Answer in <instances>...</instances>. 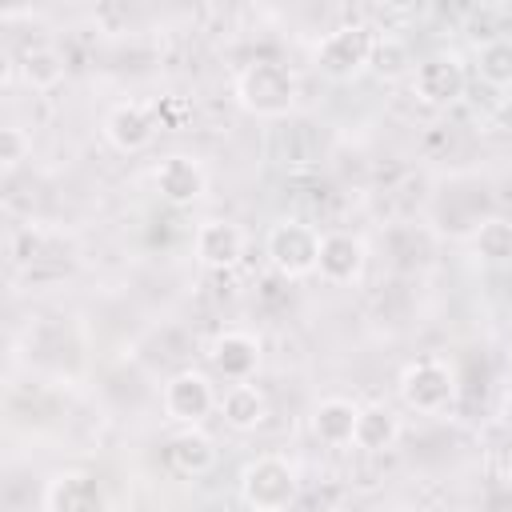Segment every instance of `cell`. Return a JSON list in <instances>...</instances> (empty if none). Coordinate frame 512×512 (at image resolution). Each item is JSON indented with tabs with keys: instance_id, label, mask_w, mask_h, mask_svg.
Segmentation results:
<instances>
[{
	"instance_id": "9c48e42d",
	"label": "cell",
	"mask_w": 512,
	"mask_h": 512,
	"mask_svg": "<svg viewBox=\"0 0 512 512\" xmlns=\"http://www.w3.org/2000/svg\"><path fill=\"white\" fill-rule=\"evenodd\" d=\"M204 184H208V176H204L200 160H192V156H164L156 164V192L168 204H176V208L200 200L204 196Z\"/></svg>"
},
{
	"instance_id": "5b68a950",
	"label": "cell",
	"mask_w": 512,
	"mask_h": 512,
	"mask_svg": "<svg viewBox=\"0 0 512 512\" xmlns=\"http://www.w3.org/2000/svg\"><path fill=\"white\" fill-rule=\"evenodd\" d=\"M400 400L416 412H444L456 400V372L444 360H416L400 376Z\"/></svg>"
},
{
	"instance_id": "603a6c76",
	"label": "cell",
	"mask_w": 512,
	"mask_h": 512,
	"mask_svg": "<svg viewBox=\"0 0 512 512\" xmlns=\"http://www.w3.org/2000/svg\"><path fill=\"white\" fill-rule=\"evenodd\" d=\"M496 128L512 132V96H504V100L496 104Z\"/></svg>"
},
{
	"instance_id": "2e32d148",
	"label": "cell",
	"mask_w": 512,
	"mask_h": 512,
	"mask_svg": "<svg viewBox=\"0 0 512 512\" xmlns=\"http://www.w3.org/2000/svg\"><path fill=\"white\" fill-rule=\"evenodd\" d=\"M396 440H400V420H396L392 408H384V404L360 408L356 432H352V444L356 448H364V452H388Z\"/></svg>"
},
{
	"instance_id": "3957f363",
	"label": "cell",
	"mask_w": 512,
	"mask_h": 512,
	"mask_svg": "<svg viewBox=\"0 0 512 512\" xmlns=\"http://www.w3.org/2000/svg\"><path fill=\"white\" fill-rule=\"evenodd\" d=\"M372 48H376V28L372 24H340L320 40L316 64L332 80H348V76H356L372 64Z\"/></svg>"
},
{
	"instance_id": "44dd1931",
	"label": "cell",
	"mask_w": 512,
	"mask_h": 512,
	"mask_svg": "<svg viewBox=\"0 0 512 512\" xmlns=\"http://www.w3.org/2000/svg\"><path fill=\"white\" fill-rule=\"evenodd\" d=\"M376 76H384V80H392V76H400L404 68H408V48H404V40H396V36H376V48H372V64H368Z\"/></svg>"
},
{
	"instance_id": "ffe728a7",
	"label": "cell",
	"mask_w": 512,
	"mask_h": 512,
	"mask_svg": "<svg viewBox=\"0 0 512 512\" xmlns=\"http://www.w3.org/2000/svg\"><path fill=\"white\" fill-rule=\"evenodd\" d=\"M476 72L484 84L492 88H508L512 84V40H492V44H480L476 52Z\"/></svg>"
},
{
	"instance_id": "cb8c5ba5",
	"label": "cell",
	"mask_w": 512,
	"mask_h": 512,
	"mask_svg": "<svg viewBox=\"0 0 512 512\" xmlns=\"http://www.w3.org/2000/svg\"><path fill=\"white\" fill-rule=\"evenodd\" d=\"M368 512H408L404 504H376V508H368Z\"/></svg>"
},
{
	"instance_id": "d6986e66",
	"label": "cell",
	"mask_w": 512,
	"mask_h": 512,
	"mask_svg": "<svg viewBox=\"0 0 512 512\" xmlns=\"http://www.w3.org/2000/svg\"><path fill=\"white\" fill-rule=\"evenodd\" d=\"M20 76L32 88H56L64 80V60H60L56 48H44V44L40 48H28L20 56Z\"/></svg>"
},
{
	"instance_id": "30bf717a",
	"label": "cell",
	"mask_w": 512,
	"mask_h": 512,
	"mask_svg": "<svg viewBox=\"0 0 512 512\" xmlns=\"http://www.w3.org/2000/svg\"><path fill=\"white\" fill-rule=\"evenodd\" d=\"M364 268V244L360 236L352 232H324L320 236V260H316V272L328 280V284H352Z\"/></svg>"
},
{
	"instance_id": "52a82bcc",
	"label": "cell",
	"mask_w": 512,
	"mask_h": 512,
	"mask_svg": "<svg viewBox=\"0 0 512 512\" xmlns=\"http://www.w3.org/2000/svg\"><path fill=\"white\" fill-rule=\"evenodd\" d=\"M412 92L428 108H444V104L460 100L464 96V64L456 56H444V52L420 60L412 72Z\"/></svg>"
},
{
	"instance_id": "277c9868",
	"label": "cell",
	"mask_w": 512,
	"mask_h": 512,
	"mask_svg": "<svg viewBox=\"0 0 512 512\" xmlns=\"http://www.w3.org/2000/svg\"><path fill=\"white\" fill-rule=\"evenodd\" d=\"M264 248L280 276H308L316 272V260H320V232L304 220H276L268 228Z\"/></svg>"
},
{
	"instance_id": "6da1fadb",
	"label": "cell",
	"mask_w": 512,
	"mask_h": 512,
	"mask_svg": "<svg viewBox=\"0 0 512 512\" xmlns=\"http://www.w3.org/2000/svg\"><path fill=\"white\" fill-rule=\"evenodd\" d=\"M236 104L260 120H280L296 108V76L280 60H252L236 76Z\"/></svg>"
},
{
	"instance_id": "7c38bea8",
	"label": "cell",
	"mask_w": 512,
	"mask_h": 512,
	"mask_svg": "<svg viewBox=\"0 0 512 512\" xmlns=\"http://www.w3.org/2000/svg\"><path fill=\"white\" fill-rule=\"evenodd\" d=\"M208 360H212V368H216L224 380L244 384V380L256 372V364H260V344H256V336H248V332H220V336L212 340Z\"/></svg>"
},
{
	"instance_id": "8fae6325",
	"label": "cell",
	"mask_w": 512,
	"mask_h": 512,
	"mask_svg": "<svg viewBox=\"0 0 512 512\" xmlns=\"http://www.w3.org/2000/svg\"><path fill=\"white\" fill-rule=\"evenodd\" d=\"M104 136L120 152H140L156 136V112H148L144 104H116L104 116Z\"/></svg>"
},
{
	"instance_id": "ac0fdd59",
	"label": "cell",
	"mask_w": 512,
	"mask_h": 512,
	"mask_svg": "<svg viewBox=\"0 0 512 512\" xmlns=\"http://www.w3.org/2000/svg\"><path fill=\"white\" fill-rule=\"evenodd\" d=\"M472 248H476V256L488 260V264L512 260V220H504V216L480 220L476 232H472Z\"/></svg>"
},
{
	"instance_id": "7402d4cb",
	"label": "cell",
	"mask_w": 512,
	"mask_h": 512,
	"mask_svg": "<svg viewBox=\"0 0 512 512\" xmlns=\"http://www.w3.org/2000/svg\"><path fill=\"white\" fill-rule=\"evenodd\" d=\"M28 152H32V136L20 124H4L0 128V164L16 168L20 160H28Z\"/></svg>"
},
{
	"instance_id": "5bb4252c",
	"label": "cell",
	"mask_w": 512,
	"mask_h": 512,
	"mask_svg": "<svg viewBox=\"0 0 512 512\" xmlns=\"http://www.w3.org/2000/svg\"><path fill=\"white\" fill-rule=\"evenodd\" d=\"M220 416H224V424L228 428H236V432H252V428H260L264 420H268V400H264V392L256 388V384H232L224 396H220Z\"/></svg>"
},
{
	"instance_id": "4fadbf2b",
	"label": "cell",
	"mask_w": 512,
	"mask_h": 512,
	"mask_svg": "<svg viewBox=\"0 0 512 512\" xmlns=\"http://www.w3.org/2000/svg\"><path fill=\"white\" fill-rule=\"evenodd\" d=\"M192 248H196V260L208 268H232L244 256V232L232 220H204L196 228Z\"/></svg>"
},
{
	"instance_id": "d4e9b609",
	"label": "cell",
	"mask_w": 512,
	"mask_h": 512,
	"mask_svg": "<svg viewBox=\"0 0 512 512\" xmlns=\"http://www.w3.org/2000/svg\"><path fill=\"white\" fill-rule=\"evenodd\" d=\"M508 400H512V372H508Z\"/></svg>"
},
{
	"instance_id": "484cf974",
	"label": "cell",
	"mask_w": 512,
	"mask_h": 512,
	"mask_svg": "<svg viewBox=\"0 0 512 512\" xmlns=\"http://www.w3.org/2000/svg\"><path fill=\"white\" fill-rule=\"evenodd\" d=\"M508 484H512V468H508Z\"/></svg>"
},
{
	"instance_id": "e0dca14e",
	"label": "cell",
	"mask_w": 512,
	"mask_h": 512,
	"mask_svg": "<svg viewBox=\"0 0 512 512\" xmlns=\"http://www.w3.org/2000/svg\"><path fill=\"white\" fill-rule=\"evenodd\" d=\"M168 464H172L176 472H184V476H204V472L216 464V444H212L204 432L184 428V432L172 436V444H168Z\"/></svg>"
},
{
	"instance_id": "9a60e30c",
	"label": "cell",
	"mask_w": 512,
	"mask_h": 512,
	"mask_svg": "<svg viewBox=\"0 0 512 512\" xmlns=\"http://www.w3.org/2000/svg\"><path fill=\"white\" fill-rule=\"evenodd\" d=\"M356 416H360V408H356L352 400L328 396V400H320V404L312 408V432H316V440H324V444H332V448L352 444Z\"/></svg>"
},
{
	"instance_id": "ba28073f",
	"label": "cell",
	"mask_w": 512,
	"mask_h": 512,
	"mask_svg": "<svg viewBox=\"0 0 512 512\" xmlns=\"http://www.w3.org/2000/svg\"><path fill=\"white\" fill-rule=\"evenodd\" d=\"M48 512H108L104 484L84 468H64L48 480Z\"/></svg>"
},
{
	"instance_id": "8992f818",
	"label": "cell",
	"mask_w": 512,
	"mask_h": 512,
	"mask_svg": "<svg viewBox=\"0 0 512 512\" xmlns=\"http://www.w3.org/2000/svg\"><path fill=\"white\" fill-rule=\"evenodd\" d=\"M160 404H164V416H168V420L192 428V424H200V420L216 408V392H212V384H208L204 372L184 368V372H176V376L164 384Z\"/></svg>"
},
{
	"instance_id": "7a4b0ae2",
	"label": "cell",
	"mask_w": 512,
	"mask_h": 512,
	"mask_svg": "<svg viewBox=\"0 0 512 512\" xmlns=\"http://www.w3.org/2000/svg\"><path fill=\"white\" fill-rule=\"evenodd\" d=\"M240 496L248 508L256 512H284L296 496V468L276 456V452H264L256 460L244 464L240 472Z\"/></svg>"
}]
</instances>
